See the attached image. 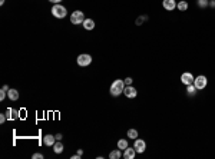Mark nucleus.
I'll return each mask as SVG.
<instances>
[{
    "label": "nucleus",
    "mask_w": 215,
    "mask_h": 159,
    "mask_svg": "<svg viewBox=\"0 0 215 159\" xmlns=\"http://www.w3.org/2000/svg\"><path fill=\"white\" fill-rule=\"evenodd\" d=\"M125 86H126V85H125V80L116 79L112 85H111V88H109V92H111V95H112L113 98H118L119 95L123 93V90H125Z\"/></svg>",
    "instance_id": "1"
},
{
    "label": "nucleus",
    "mask_w": 215,
    "mask_h": 159,
    "mask_svg": "<svg viewBox=\"0 0 215 159\" xmlns=\"http://www.w3.org/2000/svg\"><path fill=\"white\" fill-rule=\"evenodd\" d=\"M52 14L56 19H63V17H66V14H67V10H66L65 6L57 3V5H53V7H52Z\"/></svg>",
    "instance_id": "2"
},
{
    "label": "nucleus",
    "mask_w": 215,
    "mask_h": 159,
    "mask_svg": "<svg viewBox=\"0 0 215 159\" xmlns=\"http://www.w3.org/2000/svg\"><path fill=\"white\" fill-rule=\"evenodd\" d=\"M85 22V14L83 12H80V10H76L73 13L70 14V23L73 24H80Z\"/></svg>",
    "instance_id": "3"
},
{
    "label": "nucleus",
    "mask_w": 215,
    "mask_h": 159,
    "mask_svg": "<svg viewBox=\"0 0 215 159\" xmlns=\"http://www.w3.org/2000/svg\"><path fill=\"white\" fill-rule=\"evenodd\" d=\"M206 83H208V79H206V76H204V75L196 76L195 79H194V86H195V88H196L198 90L205 89Z\"/></svg>",
    "instance_id": "4"
},
{
    "label": "nucleus",
    "mask_w": 215,
    "mask_h": 159,
    "mask_svg": "<svg viewBox=\"0 0 215 159\" xmlns=\"http://www.w3.org/2000/svg\"><path fill=\"white\" fill-rule=\"evenodd\" d=\"M76 62H78V65H79V66L85 67V66H89L90 63H92V56H90V55H86V53H83V55H79V56H78Z\"/></svg>",
    "instance_id": "5"
},
{
    "label": "nucleus",
    "mask_w": 215,
    "mask_h": 159,
    "mask_svg": "<svg viewBox=\"0 0 215 159\" xmlns=\"http://www.w3.org/2000/svg\"><path fill=\"white\" fill-rule=\"evenodd\" d=\"M133 148H135L136 154H144L146 149V142L144 139H139V138H136L135 139V143H133Z\"/></svg>",
    "instance_id": "6"
},
{
    "label": "nucleus",
    "mask_w": 215,
    "mask_h": 159,
    "mask_svg": "<svg viewBox=\"0 0 215 159\" xmlns=\"http://www.w3.org/2000/svg\"><path fill=\"white\" fill-rule=\"evenodd\" d=\"M194 75H192L191 72H184L182 75H181V83L188 86V85H192L194 83Z\"/></svg>",
    "instance_id": "7"
},
{
    "label": "nucleus",
    "mask_w": 215,
    "mask_h": 159,
    "mask_svg": "<svg viewBox=\"0 0 215 159\" xmlns=\"http://www.w3.org/2000/svg\"><path fill=\"white\" fill-rule=\"evenodd\" d=\"M123 95H125L126 98H129V99H133V98H136V95H138V92H136L135 86H132V85H129V86H125V90H123Z\"/></svg>",
    "instance_id": "8"
},
{
    "label": "nucleus",
    "mask_w": 215,
    "mask_h": 159,
    "mask_svg": "<svg viewBox=\"0 0 215 159\" xmlns=\"http://www.w3.org/2000/svg\"><path fill=\"white\" fill-rule=\"evenodd\" d=\"M177 2L175 0H164L162 2V6H164L165 10H168V12H172V10L177 9Z\"/></svg>",
    "instance_id": "9"
},
{
    "label": "nucleus",
    "mask_w": 215,
    "mask_h": 159,
    "mask_svg": "<svg viewBox=\"0 0 215 159\" xmlns=\"http://www.w3.org/2000/svg\"><path fill=\"white\" fill-rule=\"evenodd\" d=\"M135 155H136L135 148H129V146H128L126 149L123 150V158L125 159H133L135 158Z\"/></svg>",
    "instance_id": "10"
},
{
    "label": "nucleus",
    "mask_w": 215,
    "mask_h": 159,
    "mask_svg": "<svg viewBox=\"0 0 215 159\" xmlns=\"http://www.w3.org/2000/svg\"><path fill=\"white\" fill-rule=\"evenodd\" d=\"M55 139H56V136L46 135L45 138H43V143H45L46 146H53V145H55Z\"/></svg>",
    "instance_id": "11"
},
{
    "label": "nucleus",
    "mask_w": 215,
    "mask_h": 159,
    "mask_svg": "<svg viewBox=\"0 0 215 159\" xmlns=\"http://www.w3.org/2000/svg\"><path fill=\"white\" fill-rule=\"evenodd\" d=\"M83 27L86 29V30H92V29H95V22L92 19H85L83 23Z\"/></svg>",
    "instance_id": "12"
},
{
    "label": "nucleus",
    "mask_w": 215,
    "mask_h": 159,
    "mask_svg": "<svg viewBox=\"0 0 215 159\" xmlns=\"http://www.w3.org/2000/svg\"><path fill=\"white\" fill-rule=\"evenodd\" d=\"M7 96H9L10 100H17V99H19V92H17L16 89H9Z\"/></svg>",
    "instance_id": "13"
},
{
    "label": "nucleus",
    "mask_w": 215,
    "mask_h": 159,
    "mask_svg": "<svg viewBox=\"0 0 215 159\" xmlns=\"http://www.w3.org/2000/svg\"><path fill=\"white\" fill-rule=\"evenodd\" d=\"M109 158L111 159H119L122 158V150L118 148V149H113L111 154H109Z\"/></svg>",
    "instance_id": "14"
},
{
    "label": "nucleus",
    "mask_w": 215,
    "mask_h": 159,
    "mask_svg": "<svg viewBox=\"0 0 215 159\" xmlns=\"http://www.w3.org/2000/svg\"><path fill=\"white\" fill-rule=\"evenodd\" d=\"M177 9L179 10V12H185V10L188 9V2H185V0H181V2L177 5Z\"/></svg>",
    "instance_id": "15"
},
{
    "label": "nucleus",
    "mask_w": 215,
    "mask_h": 159,
    "mask_svg": "<svg viewBox=\"0 0 215 159\" xmlns=\"http://www.w3.org/2000/svg\"><path fill=\"white\" fill-rule=\"evenodd\" d=\"M53 150H55V154H62V152H63V143H62V142H55Z\"/></svg>",
    "instance_id": "16"
},
{
    "label": "nucleus",
    "mask_w": 215,
    "mask_h": 159,
    "mask_svg": "<svg viewBox=\"0 0 215 159\" xmlns=\"http://www.w3.org/2000/svg\"><path fill=\"white\" fill-rule=\"evenodd\" d=\"M6 115H7V117H9V119H17V115H19V112H17V110H13V109H7V113H6Z\"/></svg>",
    "instance_id": "17"
},
{
    "label": "nucleus",
    "mask_w": 215,
    "mask_h": 159,
    "mask_svg": "<svg viewBox=\"0 0 215 159\" xmlns=\"http://www.w3.org/2000/svg\"><path fill=\"white\" fill-rule=\"evenodd\" d=\"M128 146H129V145H128L126 139H119V140H118V148H119L121 150H125Z\"/></svg>",
    "instance_id": "18"
},
{
    "label": "nucleus",
    "mask_w": 215,
    "mask_h": 159,
    "mask_svg": "<svg viewBox=\"0 0 215 159\" xmlns=\"http://www.w3.org/2000/svg\"><path fill=\"white\" fill-rule=\"evenodd\" d=\"M138 135H139V133H138L136 129H129V131H128V138H131V139H133V140L138 138Z\"/></svg>",
    "instance_id": "19"
},
{
    "label": "nucleus",
    "mask_w": 215,
    "mask_h": 159,
    "mask_svg": "<svg viewBox=\"0 0 215 159\" xmlns=\"http://www.w3.org/2000/svg\"><path fill=\"white\" fill-rule=\"evenodd\" d=\"M196 90H198V89H196L195 86H194V83H192V85H188V86H187V92H188V95H192V96H194V95L196 93Z\"/></svg>",
    "instance_id": "20"
},
{
    "label": "nucleus",
    "mask_w": 215,
    "mask_h": 159,
    "mask_svg": "<svg viewBox=\"0 0 215 159\" xmlns=\"http://www.w3.org/2000/svg\"><path fill=\"white\" fill-rule=\"evenodd\" d=\"M208 2H210V0H198V6H199V7H206V6H208Z\"/></svg>",
    "instance_id": "21"
},
{
    "label": "nucleus",
    "mask_w": 215,
    "mask_h": 159,
    "mask_svg": "<svg viewBox=\"0 0 215 159\" xmlns=\"http://www.w3.org/2000/svg\"><path fill=\"white\" fill-rule=\"evenodd\" d=\"M6 96H7V92H6V90H2V92H0V100H5Z\"/></svg>",
    "instance_id": "22"
},
{
    "label": "nucleus",
    "mask_w": 215,
    "mask_h": 159,
    "mask_svg": "<svg viewBox=\"0 0 215 159\" xmlns=\"http://www.w3.org/2000/svg\"><path fill=\"white\" fill-rule=\"evenodd\" d=\"M148 19V17H145V16H144V17H139V19L136 20V24H138V26H140V24H142V22H144V20H146Z\"/></svg>",
    "instance_id": "23"
},
{
    "label": "nucleus",
    "mask_w": 215,
    "mask_h": 159,
    "mask_svg": "<svg viewBox=\"0 0 215 159\" xmlns=\"http://www.w3.org/2000/svg\"><path fill=\"white\" fill-rule=\"evenodd\" d=\"M32 158H33V159H43V155H42V154H35Z\"/></svg>",
    "instance_id": "24"
},
{
    "label": "nucleus",
    "mask_w": 215,
    "mask_h": 159,
    "mask_svg": "<svg viewBox=\"0 0 215 159\" xmlns=\"http://www.w3.org/2000/svg\"><path fill=\"white\" fill-rule=\"evenodd\" d=\"M132 82H133V80H132V78H126V79H125V85H126V86L132 85Z\"/></svg>",
    "instance_id": "25"
},
{
    "label": "nucleus",
    "mask_w": 215,
    "mask_h": 159,
    "mask_svg": "<svg viewBox=\"0 0 215 159\" xmlns=\"http://www.w3.org/2000/svg\"><path fill=\"white\" fill-rule=\"evenodd\" d=\"M6 115H0V123H5V121H6Z\"/></svg>",
    "instance_id": "26"
},
{
    "label": "nucleus",
    "mask_w": 215,
    "mask_h": 159,
    "mask_svg": "<svg viewBox=\"0 0 215 159\" xmlns=\"http://www.w3.org/2000/svg\"><path fill=\"white\" fill-rule=\"evenodd\" d=\"M50 3H53V5H57V3H60L62 0H49Z\"/></svg>",
    "instance_id": "27"
},
{
    "label": "nucleus",
    "mask_w": 215,
    "mask_h": 159,
    "mask_svg": "<svg viewBox=\"0 0 215 159\" xmlns=\"http://www.w3.org/2000/svg\"><path fill=\"white\" fill-rule=\"evenodd\" d=\"M76 155H78L79 158H82V155H83V150H82V149H79V150H78V154H76Z\"/></svg>",
    "instance_id": "28"
},
{
    "label": "nucleus",
    "mask_w": 215,
    "mask_h": 159,
    "mask_svg": "<svg viewBox=\"0 0 215 159\" xmlns=\"http://www.w3.org/2000/svg\"><path fill=\"white\" fill-rule=\"evenodd\" d=\"M210 6L211 7H215V0H210Z\"/></svg>",
    "instance_id": "29"
},
{
    "label": "nucleus",
    "mask_w": 215,
    "mask_h": 159,
    "mask_svg": "<svg viewBox=\"0 0 215 159\" xmlns=\"http://www.w3.org/2000/svg\"><path fill=\"white\" fill-rule=\"evenodd\" d=\"M2 90H6V92H9V86H3V88H2Z\"/></svg>",
    "instance_id": "30"
},
{
    "label": "nucleus",
    "mask_w": 215,
    "mask_h": 159,
    "mask_svg": "<svg viewBox=\"0 0 215 159\" xmlns=\"http://www.w3.org/2000/svg\"><path fill=\"white\" fill-rule=\"evenodd\" d=\"M56 139H57V140L62 139V135H60V133H57V135H56Z\"/></svg>",
    "instance_id": "31"
},
{
    "label": "nucleus",
    "mask_w": 215,
    "mask_h": 159,
    "mask_svg": "<svg viewBox=\"0 0 215 159\" xmlns=\"http://www.w3.org/2000/svg\"><path fill=\"white\" fill-rule=\"evenodd\" d=\"M5 2L6 0H0V5H5Z\"/></svg>",
    "instance_id": "32"
}]
</instances>
